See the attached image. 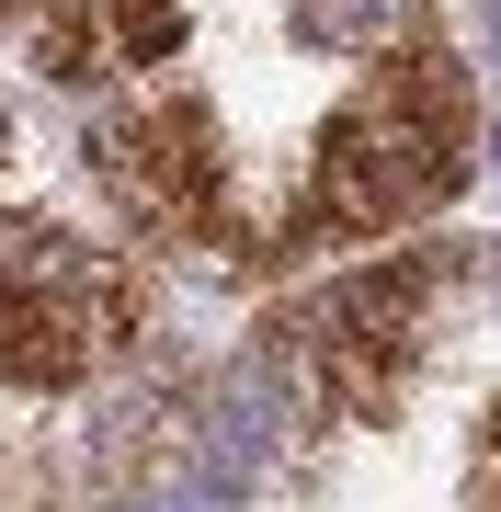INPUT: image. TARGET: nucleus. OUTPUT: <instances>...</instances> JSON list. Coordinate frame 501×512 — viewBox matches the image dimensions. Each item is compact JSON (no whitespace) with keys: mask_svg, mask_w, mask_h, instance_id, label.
<instances>
[{"mask_svg":"<svg viewBox=\"0 0 501 512\" xmlns=\"http://www.w3.org/2000/svg\"><path fill=\"white\" fill-rule=\"evenodd\" d=\"M467 183H479V80H467V57L445 35H388L376 69L319 126L297 228L274 239V262L388 239L410 217H433V205H456Z\"/></svg>","mask_w":501,"mask_h":512,"instance_id":"obj_1","label":"nucleus"},{"mask_svg":"<svg viewBox=\"0 0 501 512\" xmlns=\"http://www.w3.org/2000/svg\"><path fill=\"white\" fill-rule=\"evenodd\" d=\"M149 296L103 239L57 228V217H12L0 228V387L12 399H57V387L103 376L137 342Z\"/></svg>","mask_w":501,"mask_h":512,"instance_id":"obj_2","label":"nucleus"},{"mask_svg":"<svg viewBox=\"0 0 501 512\" xmlns=\"http://www.w3.org/2000/svg\"><path fill=\"white\" fill-rule=\"evenodd\" d=\"M479 251H399V262H365V274L319 285L297 319L274 330L285 353H297L308 399L342 410V421H388L410 399V376H422V342H433V308L456 296V274Z\"/></svg>","mask_w":501,"mask_h":512,"instance_id":"obj_3","label":"nucleus"},{"mask_svg":"<svg viewBox=\"0 0 501 512\" xmlns=\"http://www.w3.org/2000/svg\"><path fill=\"white\" fill-rule=\"evenodd\" d=\"M92 171H103V194L126 205L149 239H228V137H217V114L205 103H126V114H103L92 126Z\"/></svg>","mask_w":501,"mask_h":512,"instance_id":"obj_4","label":"nucleus"},{"mask_svg":"<svg viewBox=\"0 0 501 512\" xmlns=\"http://www.w3.org/2000/svg\"><path fill=\"white\" fill-rule=\"evenodd\" d=\"M183 46V0H46L35 12V80L92 92V80H137Z\"/></svg>","mask_w":501,"mask_h":512,"instance_id":"obj_5","label":"nucleus"},{"mask_svg":"<svg viewBox=\"0 0 501 512\" xmlns=\"http://www.w3.org/2000/svg\"><path fill=\"white\" fill-rule=\"evenodd\" d=\"M467 512H501V410L479 421V444H467Z\"/></svg>","mask_w":501,"mask_h":512,"instance_id":"obj_6","label":"nucleus"},{"mask_svg":"<svg viewBox=\"0 0 501 512\" xmlns=\"http://www.w3.org/2000/svg\"><path fill=\"white\" fill-rule=\"evenodd\" d=\"M297 12H308V35H342V12H353V0H297Z\"/></svg>","mask_w":501,"mask_h":512,"instance_id":"obj_7","label":"nucleus"},{"mask_svg":"<svg viewBox=\"0 0 501 512\" xmlns=\"http://www.w3.org/2000/svg\"><path fill=\"white\" fill-rule=\"evenodd\" d=\"M0 12H12V0H0Z\"/></svg>","mask_w":501,"mask_h":512,"instance_id":"obj_8","label":"nucleus"}]
</instances>
